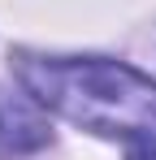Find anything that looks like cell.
Returning <instances> with one entry per match:
<instances>
[{"mask_svg":"<svg viewBox=\"0 0 156 160\" xmlns=\"http://www.w3.org/2000/svg\"><path fill=\"white\" fill-rule=\"evenodd\" d=\"M130 160H156V134L134 138V143H130Z\"/></svg>","mask_w":156,"mask_h":160,"instance_id":"obj_3","label":"cell"},{"mask_svg":"<svg viewBox=\"0 0 156 160\" xmlns=\"http://www.w3.org/2000/svg\"><path fill=\"white\" fill-rule=\"evenodd\" d=\"M35 95H13L0 91V156H30L52 143V130L39 112Z\"/></svg>","mask_w":156,"mask_h":160,"instance_id":"obj_2","label":"cell"},{"mask_svg":"<svg viewBox=\"0 0 156 160\" xmlns=\"http://www.w3.org/2000/svg\"><path fill=\"white\" fill-rule=\"evenodd\" d=\"M18 78L44 108L104 138L156 134V82L104 56H18Z\"/></svg>","mask_w":156,"mask_h":160,"instance_id":"obj_1","label":"cell"}]
</instances>
